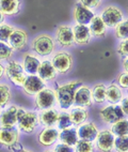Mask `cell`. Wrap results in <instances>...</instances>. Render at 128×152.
<instances>
[{"mask_svg":"<svg viewBox=\"0 0 128 152\" xmlns=\"http://www.w3.org/2000/svg\"><path fill=\"white\" fill-rule=\"evenodd\" d=\"M59 139L61 140L62 144L68 145V146H75L77 144V141L79 140L78 138V134H77V130L75 128H68L61 130L59 133Z\"/></svg>","mask_w":128,"mask_h":152,"instance_id":"26","label":"cell"},{"mask_svg":"<svg viewBox=\"0 0 128 152\" xmlns=\"http://www.w3.org/2000/svg\"><path fill=\"white\" fill-rule=\"evenodd\" d=\"M58 116H59V113L56 109L49 108L42 110L38 115V119H40V123H42L44 126H55L57 124Z\"/></svg>","mask_w":128,"mask_h":152,"instance_id":"23","label":"cell"},{"mask_svg":"<svg viewBox=\"0 0 128 152\" xmlns=\"http://www.w3.org/2000/svg\"><path fill=\"white\" fill-rule=\"evenodd\" d=\"M56 40L61 46L71 47L74 44L73 28L68 25H59L56 30Z\"/></svg>","mask_w":128,"mask_h":152,"instance_id":"12","label":"cell"},{"mask_svg":"<svg viewBox=\"0 0 128 152\" xmlns=\"http://www.w3.org/2000/svg\"><path fill=\"white\" fill-rule=\"evenodd\" d=\"M4 17H6V16H4V15H3V14L0 12V24L4 22Z\"/></svg>","mask_w":128,"mask_h":152,"instance_id":"44","label":"cell"},{"mask_svg":"<svg viewBox=\"0 0 128 152\" xmlns=\"http://www.w3.org/2000/svg\"><path fill=\"white\" fill-rule=\"evenodd\" d=\"M75 146H76V148H75V151L76 152H94L95 151L93 141L81 140V139H79Z\"/></svg>","mask_w":128,"mask_h":152,"instance_id":"36","label":"cell"},{"mask_svg":"<svg viewBox=\"0 0 128 152\" xmlns=\"http://www.w3.org/2000/svg\"><path fill=\"white\" fill-rule=\"evenodd\" d=\"M117 53L122 57H128V39L122 40L119 46H117Z\"/></svg>","mask_w":128,"mask_h":152,"instance_id":"37","label":"cell"},{"mask_svg":"<svg viewBox=\"0 0 128 152\" xmlns=\"http://www.w3.org/2000/svg\"><path fill=\"white\" fill-rule=\"evenodd\" d=\"M112 134L114 136H125L128 135V120L121 119L116 122L112 123L111 130Z\"/></svg>","mask_w":128,"mask_h":152,"instance_id":"30","label":"cell"},{"mask_svg":"<svg viewBox=\"0 0 128 152\" xmlns=\"http://www.w3.org/2000/svg\"><path fill=\"white\" fill-rule=\"evenodd\" d=\"M77 134H78V138L81 140L94 141L98 134L97 126L94 122H85L79 125Z\"/></svg>","mask_w":128,"mask_h":152,"instance_id":"19","label":"cell"},{"mask_svg":"<svg viewBox=\"0 0 128 152\" xmlns=\"http://www.w3.org/2000/svg\"><path fill=\"white\" fill-rule=\"evenodd\" d=\"M54 152H76L75 151V148L73 146H68L65 144H59L56 146Z\"/></svg>","mask_w":128,"mask_h":152,"instance_id":"40","label":"cell"},{"mask_svg":"<svg viewBox=\"0 0 128 152\" xmlns=\"http://www.w3.org/2000/svg\"><path fill=\"white\" fill-rule=\"evenodd\" d=\"M123 99V92L117 84H111L106 88V100L111 104H119Z\"/></svg>","mask_w":128,"mask_h":152,"instance_id":"25","label":"cell"},{"mask_svg":"<svg viewBox=\"0 0 128 152\" xmlns=\"http://www.w3.org/2000/svg\"><path fill=\"white\" fill-rule=\"evenodd\" d=\"M56 102H57V99H56L55 90L50 88H44L35 95V99H34L35 107L40 110L52 108Z\"/></svg>","mask_w":128,"mask_h":152,"instance_id":"6","label":"cell"},{"mask_svg":"<svg viewBox=\"0 0 128 152\" xmlns=\"http://www.w3.org/2000/svg\"><path fill=\"white\" fill-rule=\"evenodd\" d=\"M45 88V82L38 75H28L22 86V90L27 95H36Z\"/></svg>","mask_w":128,"mask_h":152,"instance_id":"13","label":"cell"},{"mask_svg":"<svg viewBox=\"0 0 128 152\" xmlns=\"http://www.w3.org/2000/svg\"><path fill=\"white\" fill-rule=\"evenodd\" d=\"M58 139H59V131L54 126L44 128L38 136V141L44 147L51 146Z\"/></svg>","mask_w":128,"mask_h":152,"instance_id":"18","label":"cell"},{"mask_svg":"<svg viewBox=\"0 0 128 152\" xmlns=\"http://www.w3.org/2000/svg\"><path fill=\"white\" fill-rule=\"evenodd\" d=\"M40 64H41V61L38 59V57L29 54V53L24 55V57H22V68H24L25 72H27L29 75L38 74Z\"/></svg>","mask_w":128,"mask_h":152,"instance_id":"22","label":"cell"},{"mask_svg":"<svg viewBox=\"0 0 128 152\" xmlns=\"http://www.w3.org/2000/svg\"><path fill=\"white\" fill-rule=\"evenodd\" d=\"M82 83L80 80H74V82L66 83V84L59 85L55 90L57 103L59 104L62 109L69 108L74 104L75 92L78 87H80Z\"/></svg>","mask_w":128,"mask_h":152,"instance_id":"1","label":"cell"},{"mask_svg":"<svg viewBox=\"0 0 128 152\" xmlns=\"http://www.w3.org/2000/svg\"><path fill=\"white\" fill-rule=\"evenodd\" d=\"M40 123L38 113L33 110H27L22 107H19L18 111V130L22 133L31 134L38 129Z\"/></svg>","mask_w":128,"mask_h":152,"instance_id":"2","label":"cell"},{"mask_svg":"<svg viewBox=\"0 0 128 152\" xmlns=\"http://www.w3.org/2000/svg\"><path fill=\"white\" fill-rule=\"evenodd\" d=\"M16 152H32V151H30V150H27V149H20V150H18V151H16Z\"/></svg>","mask_w":128,"mask_h":152,"instance_id":"45","label":"cell"},{"mask_svg":"<svg viewBox=\"0 0 128 152\" xmlns=\"http://www.w3.org/2000/svg\"><path fill=\"white\" fill-rule=\"evenodd\" d=\"M123 68H124L125 72L128 73V57H126L125 59L123 60Z\"/></svg>","mask_w":128,"mask_h":152,"instance_id":"42","label":"cell"},{"mask_svg":"<svg viewBox=\"0 0 128 152\" xmlns=\"http://www.w3.org/2000/svg\"><path fill=\"white\" fill-rule=\"evenodd\" d=\"M31 48L38 56L46 57L52 54V52L56 48V44L51 35L47 33H42V34L36 35L31 41Z\"/></svg>","mask_w":128,"mask_h":152,"instance_id":"3","label":"cell"},{"mask_svg":"<svg viewBox=\"0 0 128 152\" xmlns=\"http://www.w3.org/2000/svg\"><path fill=\"white\" fill-rule=\"evenodd\" d=\"M3 75H4V65H2L0 63V79L2 78Z\"/></svg>","mask_w":128,"mask_h":152,"instance_id":"43","label":"cell"},{"mask_svg":"<svg viewBox=\"0 0 128 152\" xmlns=\"http://www.w3.org/2000/svg\"><path fill=\"white\" fill-rule=\"evenodd\" d=\"M99 116L101 120L105 123H112L116 122L119 120L124 118V113L120 105L117 104H111V105L105 106L99 110Z\"/></svg>","mask_w":128,"mask_h":152,"instance_id":"10","label":"cell"},{"mask_svg":"<svg viewBox=\"0 0 128 152\" xmlns=\"http://www.w3.org/2000/svg\"><path fill=\"white\" fill-rule=\"evenodd\" d=\"M74 103L77 106H81V107L92 106L93 99L90 88L87 86H80L77 88L76 92H75V98H74Z\"/></svg>","mask_w":128,"mask_h":152,"instance_id":"16","label":"cell"},{"mask_svg":"<svg viewBox=\"0 0 128 152\" xmlns=\"http://www.w3.org/2000/svg\"><path fill=\"white\" fill-rule=\"evenodd\" d=\"M57 71L55 70L54 65H52L51 61L45 60L43 62H41L40 68L38 71V76L40 78H42L44 82H50L57 77Z\"/></svg>","mask_w":128,"mask_h":152,"instance_id":"21","label":"cell"},{"mask_svg":"<svg viewBox=\"0 0 128 152\" xmlns=\"http://www.w3.org/2000/svg\"><path fill=\"white\" fill-rule=\"evenodd\" d=\"M115 35L117 39H121V40L128 39V19L122 20L115 27Z\"/></svg>","mask_w":128,"mask_h":152,"instance_id":"34","label":"cell"},{"mask_svg":"<svg viewBox=\"0 0 128 152\" xmlns=\"http://www.w3.org/2000/svg\"><path fill=\"white\" fill-rule=\"evenodd\" d=\"M74 43L77 45H87L90 43L91 31L87 25H75L73 27Z\"/></svg>","mask_w":128,"mask_h":152,"instance_id":"15","label":"cell"},{"mask_svg":"<svg viewBox=\"0 0 128 152\" xmlns=\"http://www.w3.org/2000/svg\"><path fill=\"white\" fill-rule=\"evenodd\" d=\"M117 85L121 88H126L128 89V73L127 72H123L117 77Z\"/></svg>","mask_w":128,"mask_h":152,"instance_id":"39","label":"cell"},{"mask_svg":"<svg viewBox=\"0 0 128 152\" xmlns=\"http://www.w3.org/2000/svg\"><path fill=\"white\" fill-rule=\"evenodd\" d=\"M121 108H122L124 115L128 116V96L122 99V101H121Z\"/></svg>","mask_w":128,"mask_h":152,"instance_id":"41","label":"cell"},{"mask_svg":"<svg viewBox=\"0 0 128 152\" xmlns=\"http://www.w3.org/2000/svg\"><path fill=\"white\" fill-rule=\"evenodd\" d=\"M15 28L10 24H7V23H1L0 24V42H6L8 43L9 38L10 35L12 34V32L14 31Z\"/></svg>","mask_w":128,"mask_h":152,"instance_id":"32","label":"cell"},{"mask_svg":"<svg viewBox=\"0 0 128 152\" xmlns=\"http://www.w3.org/2000/svg\"><path fill=\"white\" fill-rule=\"evenodd\" d=\"M116 152H128V135L116 136L114 138V147Z\"/></svg>","mask_w":128,"mask_h":152,"instance_id":"33","label":"cell"},{"mask_svg":"<svg viewBox=\"0 0 128 152\" xmlns=\"http://www.w3.org/2000/svg\"><path fill=\"white\" fill-rule=\"evenodd\" d=\"M106 86L101 83L94 85V87L91 90L93 102L97 104H103L104 102H106Z\"/></svg>","mask_w":128,"mask_h":152,"instance_id":"28","label":"cell"},{"mask_svg":"<svg viewBox=\"0 0 128 152\" xmlns=\"http://www.w3.org/2000/svg\"><path fill=\"white\" fill-rule=\"evenodd\" d=\"M57 126L59 130H64V129H68L73 126V122H72L69 114L66 111H62L58 116V121H57Z\"/></svg>","mask_w":128,"mask_h":152,"instance_id":"31","label":"cell"},{"mask_svg":"<svg viewBox=\"0 0 128 152\" xmlns=\"http://www.w3.org/2000/svg\"><path fill=\"white\" fill-rule=\"evenodd\" d=\"M69 117L73 124L75 125H80L82 123H85L87 121L89 114H88L85 107H81V106H76L69 113Z\"/></svg>","mask_w":128,"mask_h":152,"instance_id":"27","label":"cell"},{"mask_svg":"<svg viewBox=\"0 0 128 152\" xmlns=\"http://www.w3.org/2000/svg\"><path fill=\"white\" fill-rule=\"evenodd\" d=\"M19 132L20 131L15 126L8 129L0 128V146L15 152L20 150L22 148L19 146Z\"/></svg>","mask_w":128,"mask_h":152,"instance_id":"5","label":"cell"},{"mask_svg":"<svg viewBox=\"0 0 128 152\" xmlns=\"http://www.w3.org/2000/svg\"><path fill=\"white\" fill-rule=\"evenodd\" d=\"M14 49L10 46V44L6 42H0V60H9L13 56Z\"/></svg>","mask_w":128,"mask_h":152,"instance_id":"35","label":"cell"},{"mask_svg":"<svg viewBox=\"0 0 128 152\" xmlns=\"http://www.w3.org/2000/svg\"><path fill=\"white\" fill-rule=\"evenodd\" d=\"M95 14L92 10L85 8L81 3H76L74 8V19L78 25H89Z\"/></svg>","mask_w":128,"mask_h":152,"instance_id":"14","label":"cell"},{"mask_svg":"<svg viewBox=\"0 0 128 152\" xmlns=\"http://www.w3.org/2000/svg\"><path fill=\"white\" fill-rule=\"evenodd\" d=\"M101 0H79V3L88 9H96L101 6Z\"/></svg>","mask_w":128,"mask_h":152,"instance_id":"38","label":"cell"},{"mask_svg":"<svg viewBox=\"0 0 128 152\" xmlns=\"http://www.w3.org/2000/svg\"><path fill=\"white\" fill-rule=\"evenodd\" d=\"M114 135L110 130H103L98 132L95 138V145L98 151L111 152L114 147Z\"/></svg>","mask_w":128,"mask_h":152,"instance_id":"11","label":"cell"},{"mask_svg":"<svg viewBox=\"0 0 128 152\" xmlns=\"http://www.w3.org/2000/svg\"><path fill=\"white\" fill-rule=\"evenodd\" d=\"M51 63L57 73L65 74L68 71H71L73 66V57L66 52H60L52 57Z\"/></svg>","mask_w":128,"mask_h":152,"instance_id":"9","label":"cell"},{"mask_svg":"<svg viewBox=\"0 0 128 152\" xmlns=\"http://www.w3.org/2000/svg\"><path fill=\"white\" fill-rule=\"evenodd\" d=\"M8 42L14 50H22L28 44V34L22 29H14Z\"/></svg>","mask_w":128,"mask_h":152,"instance_id":"17","label":"cell"},{"mask_svg":"<svg viewBox=\"0 0 128 152\" xmlns=\"http://www.w3.org/2000/svg\"><path fill=\"white\" fill-rule=\"evenodd\" d=\"M12 99L11 87L7 84L0 83V108H4L9 105Z\"/></svg>","mask_w":128,"mask_h":152,"instance_id":"29","label":"cell"},{"mask_svg":"<svg viewBox=\"0 0 128 152\" xmlns=\"http://www.w3.org/2000/svg\"><path fill=\"white\" fill-rule=\"evenodd\" d=\"M44 152H54L52 150H46V151H44Z\"/></svg>","mask_w":128,"mask_h":152,"instance_id":"46","label":"cell"},{"mask_svg":"<svg viewBox=\"0 0 128 152\" xmlns=\"http://www.w3.org/2000/svg\"><path fill=\"white\" fill-rule=\"evenodd\" d=\"M90 31L91 34L94 35L95 38H104L107 32V26L103 22L101 16H94L90 23Z\"/></svg>","mask_w":128,"mask_h":152,"instance_id":"24","label":"cell"},{"mask_svg":"<svg viewBox=\"0 0 128 152\" xmlns=\"http://www.w3.org/2000/svg\"><path fill=\"white\" fill-rule=\"evenodd\" d=\"M101 18L107 27H116L124 18V14L120 8L115 6H109L103 10Z\"/></svg>","mask_w":128,"mask_h":152,"instance_id":"8","label":"cell"},{"mask_svg":"<svg viewBox=\"0 0 128 152\" xmlns=\"http://www.w3.org/2000/svg\"><path fill=\"white\" fill-rule=\"evenodd\" d=\"M0 109H1V108H0ZM0 111H1V110H0Z\"/></svg>","mask_w":128,"mask_h":152,"instance_id":"47","label":"cell"},{"mask_svg":"<svg viewBox=\"0 0 128 152\" xmlns=\"http://www.w3.org/2000/svg\"><path fill=\"white\" fill-rule=\"evenodd\" d=\"M19 106L8 105L2 111H0V128H14L18 122Z\"/></svg>","mask_w":128,"mask_h":152,"instance_id":"7","label":"cell"},{"mask_svg":"<svg viewBox=\"0 0 128 152\" xmlns=\"http://www.w3.org/2000/svg\"><path fill=\"white\" fill-rule=\"evenodd\" d=\"M22 0H0V12L4 16H14L20 12Z\"/></svg>","mask_w":128,"mask_h":152,"instance_id":"20","label":"cell"},{"mask_svg":"<svg viewBox=\"0 0 128 152\" xmlns=\"http://www.w3.org/2000/svg\"><path fill=\"white\" fill-rule=\"evenodd\" d=\"M4 74L12 84L15 85L16 87L22 88L27 76L25 75V71L22 63H19L16 60L9 61L4 66Z\"/></svg>","mask_w":128,"mask_h":152,"instance_id":"4","label":"cell"}]
</instances>
